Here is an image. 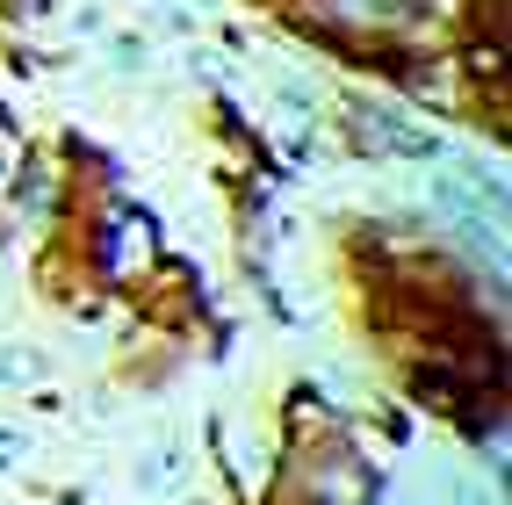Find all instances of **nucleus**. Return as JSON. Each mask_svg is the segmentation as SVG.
<instances>
[{"label":"nucleus","instance_id":"obj_2","mask_svg":"<svg viewBox=\"0 0 512 505\" xmlns=\"http://www.w3.org/2000/svg\"><path fill=\"white\" fill-rule=\"evenodd\" d=\"M332 8L347 15V22H375V29H383V22L404 15V0H332Z\"/></svg>","mask_w":512,"mask_h":505},{"label":"nucleus","instance_id":"obj_1","mask_svg":"<svg viewBox=\"0 0 512 505\" xmlns=\"http://www.w3.org/2000/svg\"><path fill=\"white\" fill-rule=\"evenodd\" d=\"M361 145H375V152H412V159H426V152H433L426 130H404V123H397V116H383V109H368V116H361Z\"/></svg>","mask_w":512,"mask_h":505}]
</instances>
